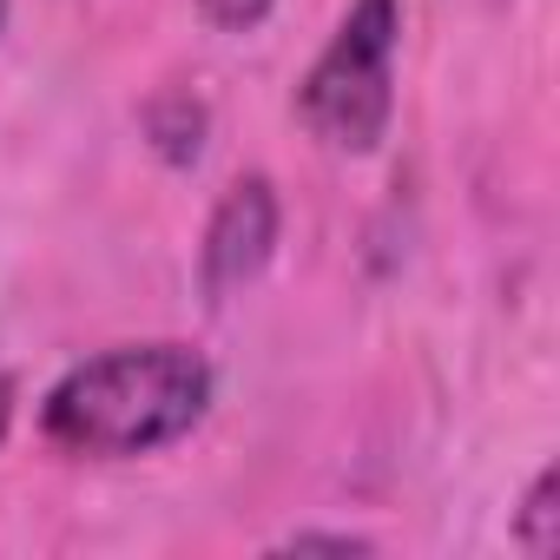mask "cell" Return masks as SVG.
I'll return each mask as SVG.
<instances>
[{"label": "cell", "mask_w": 560, "mask_h": 560, "mask_svg": "<svg viewBox=\"0 0 560 560\" xmlns=\"http://www.w3.org/2000/svg\"><path fill=\"white\" fill-rule=\"evenodd\" d=\"M211 363L191 343H119L73 363L47 402L40 435L86 462H132L185 442L211 409Z\"/></svg>", "instance_id": "obj_1"}, {"label": "cell", "mask_w": 560, "mask_h": 560, "mask_svg": "<svg viewBox=\"0 0 560 560\" xmlns=\"http://www.w3.org/2000/svg\"><path fill=\"white\" fill-rule=\"evenodd\" d=\"M402 0H357L298 86V119L330 152H376L396 119Z\"/></svg>", "instance_id": "obj_2"}, {"label": "cell", "mask_w": 560, "mask_h": 560, "mask_svg": "<svg viewBox=\"0 0 560 560\" xmlns=\"http://www.w3.org/2000/svg\"><path fill=\"white\" fill-rule=\"evenodd\" d=\"M277 231H284V205H277V185L264 172L237 178L218 198V211L205 224V244H198V277H205L211 304H224L231 291L257 284L270 250H277Z\"/></svg>", "instance_id": "obj_3"}, {"label": "cell", "mask_w": 560, "mask_h": 560, "mask_svg": "<svg viewBox=\"0 0 560 560\" xmlns=\"http://www.w3.org/2000/svg\"><path fill=\"white\" fill-rule=\"evenodd\" d=\"M145 132H152L165 165H191L205 152V106L191 93H165V100L145 106Z\"/></svg>", "instance_id": "obj_4"}, {"label": "cell", "mask_w": 560, "mask_h": 560, "mask_svg": "<svg viewBox=\"0 0 560 560\" xmlns=\"http://www.w3.org/2000/svg\"><path fill=\"white\" fill-rule=\"evenodd\" d=\"M514 547H527L534 560H553L560 553V468H540L521 514H514Z\"/></svg>", "instance_id": "obj_5"}, {"label": "cell", "mask_w": 560, "mask_h": 560, "mask_svg": "<svg viewBox=\"0 0 560 560\" xmlns=\"http://www.w3.org/2000/svg\"><path fill=\"white\" fill-rule=\"evenodd\" d=\"M270 8H277V0H198V14H205L211 27H224V34H250V27H264Z\"/></svg>", "instance_id": "obj_6"}, {"label": "cell", "mask_w": 560, "mask_h": 560, "mask_svg": "<svg viewBox=\"0 0 560 560\" xmlns=\"http://www.w3.org/2000/svg\"><path fill=\"white\" fill-rule=\"evenodd\" d=\"M284 547L291 553H311V547H324V553H370V540H357V534H291Z\"/></svg>", "instance_id": "obj_7"}, {"label": "cell", "mask_w": 560, "mask_h": 560, "mask_svg": "<svg viewBox=\"0 0 560 560\" xmlns=\"http://www.w3.org/2000/svg\"><path fill=\"white\" fill-rule=\"evenodd\" d=\"M8 429H14V376L0 370V442H8Z\"/></svg>", "instance_id": "obj_8"}, {"label": "cell", "mask_w": 560, "mask_h": 560, "mask_svg": "<svg viewBox=\"0 0 560 560\" xmlns=\"http://www.w3.org/2000/svg\"><path fill=\"white\" fill-rule=\"evenodd\" d=\"M0 27H8V0H0Z\"/></svg>", "instance_id": "obj_9"}]
</instances>
